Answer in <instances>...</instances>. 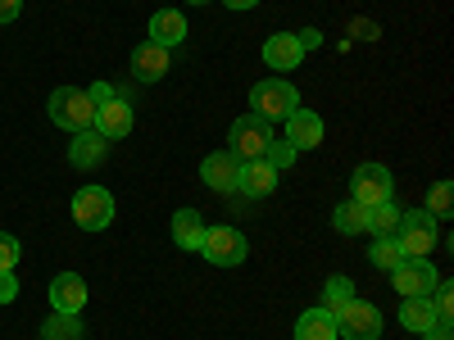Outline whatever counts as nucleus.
I'll list each match as a JSON object with an SVG mask.
<instances>
[{
	"label": "nucleus",
	"mask_w": 454,
	"mask_h": 340,
	"mask_svg": "<svg viewBox=\"0 0 454 340\" xmlns=\"http://www.w3.org/2000/svg\"><path fill=\"white\" fill-rule=\"evenodd\" d=\"M19 254H23L19 236H10V232H0V273H14V268H19Z\"/></svg>",
	"instance_id": "c85d7f7f"
},
{
	"label": "nucleus",
	"mask_w": 454,
	"mask_h": 340,
	"mask_svg": "<svg viewBox=\"0 0 454 340\" xmlns=\"http://www.w3.org/2000/svg\"><path fill=\"white\" fill-rule=\"evenodd\" d=\"M400 218H404V209L395 200H382V205L368 209V232L372 236H395L400 232Z\"/></svg>",
	"instance_id": "4be33fe9"
},
{
	"label": "nucleus",
	"mask_w": 454,
	"mask_h": 340,
	"mask_svg": "<svg viewBox=\"0 0 454 340\" xmlns=\"http://www.w3.org/2000/svg\"><path fill=\"white\" fill-rule=\"evenodd\" d=\"M336 336L340 340H377L382 336V309L355 295L350 305L336 313Z\"/></svg>",
	"instance_id": "39448f33"
},
{
	"label": "nucleus",
	"mask_w": 454,
	"mask_h": 340,
	"mask_svg": "<svg viewBox=\"0 0 454 340\" xmlns=\"http://www.w3.org/2000/svg\"><path fill=\"white\" fill-rule=\"evenodd\" d=\"M286 141H291L295 150H318V145H323V119H318L314 109L300 104L291 119H286Z\"/></svg>",
	"instance_id": "dca6fc26"
},
{
	"label": "nucleus",
	"mask_w": 454,
	"mask_h": 340,
	"mask_svg": "<svg viewBox=\"0 0 454 340\" xmlns=\"http://www.w3.org/2000/svg\"><path fill=\"white\" fill-rule=\"evenodd\" d=\"M23 14V0H0V23H14Z\"/></svg>",
	"instance_id": "2f4dec72"
},
{
	"label": "nucleus",
	"mask_w": 454,
	"mask_h": 340,
	"mask_svg": "<svg viewBox=\"0 0 454 340\" xmlns=\"http://www.w3.org/2000/svg\"><path fill=\"white\" fill-rule=\"evenodd\" d=\"M168 68H173V50H164V46H155V42H141V46L132 50V78H137V82H160Z\"/></svg>",
	"instance_id": "4468645a"
},
{
	"label": "nucleus",
	"mask_w": 454,
	"mask_h": 340,
	"mask_svg": "<svg viewBox=\"0 0 454 340\" xmlns=\"http://www.w3.org/2000/svg\"><path fill=\"white\" fill-rule=\"evenodd\" d=\"M423 340H454V331H450V322H436L432 331H423Z\"/></svg>",
	"instance_id": "72a5a7b5"
},
{
	"label": "nucleus",
	"mask_w": 454,
	"mask_h": 340,
	"mask_svg": "<svg viewBox=\"0 0 454 340\" xmlns=\"http://www.w3.org/2000/svg\"><path fill=\"white\" fill-rule=\"evenodd\" d=\"M91 132L105 136V141H123V136L132 132V104H128L123 96L105 100V104L96 109V128H91Z\"/></svg>",
	"instance_id": "f8f14e48"
},
{
	"label": "nucleus",
	"mask_w": 454,
	"mask_h": 340,
	"mask_svg": "<svg viewBox=\"0 0 454 340\" xmlns=\"http://www.w3.org/2000/svg\"><path fill=\"white\" fill-rule=\"evenodd\" d=\"M237 173H241V159L232 150H218V155H205L200 164V182L209 191H237Z\"/></svg>",
	"instance_id": "ddd939ff"
},
{
	"label": "nucleus",
	"mask_w": 454,
	"mask_h": 340,
	"mask_svg": "<svg viewBox=\"0 0 454 340\" xmlns=\"http://www.w3.org/2000/svg\"><path fill=\"white\" fill-rule=\"evenodd\" d=\"M368 263H372V268H382V273L400 268V263H404V254H400L395 236H377V245H368Z\"/></svg>",
	"instance_id": "b1692460"
},
{
	"label": "nucleus",
	"mask_w": 454,
	"mask_h": 340,
	"mask_svg": "<svg viewBox=\"0 0 454 340\" xmlns=\"http://www.w3.org/2000/svg\"><path fill=\"white\" fill-rule=\"evenodd\" d=\"M186 5H209V0H186Z\"/></svg>",
	"instance_id": "c9c22d12"
},
{
	"label": "nucleus",
	"mask_w": 454,
	"mask_h": 340,
	"mask_svg": "<svg viewBox=\"0 0 454 340\" xmlns=\"http://www.w3.org/2000/svg\"><path fill=\"white\" fill-rule=\"evenodd\" d=\"M295 109H300V91L286 78H269L250 91V113L263 123H286Z\"/></svg>",
	"instance_id": "f03ea898"
},
{
	"label": "nucleus",
	"mask_w": 454,
	"mask_h": 340,
	"mask_svg": "<svg viewBox=\"0 0 454 340\" xmlns=\"http://www.w3.org/2000/svg\"><path fill=\"white\" fill-rule=\"evenodd\" d=\"M87 96H91V104H96V109H100V104H105V100H114V96H119V91H114V87H109V82H96V87H87Z\"/></svg>",
	"instance_id": "7c9ffc66"
},
{
	"label": "nucleus",
	"mask_w": 454,
	"mask_h": 340,
	"mask_svg": "<svg viewBox=\"0 0 454 340\" xmlns=\"http://www.w3.org/2000/svg\"><path fill=\"white\" fill-rule=\"evenodd\" d=\"M46 109H51V123L64 128V132H73V136L96 128V104H91V96H87L82 87H59V91H51Z\"/></svg>",
	"instance_id": "f257e3e1"
},
{
	"label": "nucleus",
	"mask_w": 454,
	"mask_h": 340,
	"mask_svg": "<svg viewBox=\"0 0 454 340\" xmlns=\"http://www.w3.org/2000/svg\"><path fill=\"white\" fill-rule=\"evenodd\" d=\"M450 205H454V186H450V182H436L432 191H427V213L441 222V218H450V213H454Z\"/></svg>",
	"instance_id": "bb28decb"
},
{
	"label": "nucleus",
	"mask_w": 454,
	"mask_h": 340,
	"mask_svg": "<svg viewBox=\"0 0 454 340\" xmlns=\"http://www.w3.org/2000/svg\"><path fill=\"white\" fill-rule=\"evenodd\" d=\"M300 46H305V50H318V46H323V32H318V27L300 32Z\"/></svg>",
	"instance_id": "473e14b6"
},
{
	"label": "nucleus",
	"mask_w": 454,
	"mask_h": 340,
	"mask_svg": "<svg viewBox=\"0 0 454 340\" xmlns=\"http://www.w3.org/2000/svg\"><path fill=\"white\" fill-rule=\"evenodd\" d=\"M350 200L372 209V205H382V200H395V177L387 164H359L350 173Z\"/></svg>",
	"instance_id": "20e7f679"
},
{
	"label": "nucleus",
	"mask_w": 454,
	"mask_h": 340,
	"mask_svg": "<svg viewBox=\"0 0 454 340\" xmlns=\"http://www.w3.org/2000/svg\"><path fill=\"white\" fill-rule=\"evenodd\" d=\"M295 340H340L336 336V313L332 309H305L295 318Z\"/></svg>",
	"instance_id": "6ab92c4d"
},
{
	"label": "nucleus",
	"mask_w": 454,
	"mask_h": 340,
	"mask_svg": "<svg viewBox=\"0 0 454 340\" xmlns=\"http://www.w3.org/2000/svg\"><path fill=\"white\" fill-rule=\"evenodd\" d=\"M227 136H232V155L246 164V159H263V150H269V141H273V128L263 119H254V113H241Z\"/></svg>",
	"instance_id": "6e6552de"
},
{
	"label": "nucleus",
	"mask_w": 454,
	"mask_h": 340,
	"mask_svg": "<svg viewBox=\"0 0 454 340\" xmlns=\"http://www.w3.org/2000/svg\"><path fill=\"white\" fill-rule=\"evenodd\" d=\"M436 282H441V273L432 268V259H404L400 268H391V286L400 295H432Z\"/></svg>",
	"instance_id": "1a4fd4ad"
},
{
	"label": "nucleus",
	"mask_w": 454,
	"mask_h": 340,
	"mask_svg": "<svg viewBox=\"0 0 454 340\" xmlns=\"http://www.w3.org/2000/svg\"><path fill=\"white\" fill-rule=\"evenodd\" d=\"M395 245L404 259H432V250L441 245L436 236V218L427 209H404L400 218V232H395Z\"/></svg>",
	"instance_id": "7ed1b4c3"
},
{
	"label": "nucleus",
	"mask_w": 454,
	"mask_h": 340,
	"mask_svg": "<svg viewBox=\"0 0 454 340\" xmlns=\"http://www.w3.org/2000/svg\"><path fill=\"white\" fill-rule=\"evenodd\" d=\"M263 64H269L278 78L282 73H295L300 64H305V46H300L295 32H273L269 42H263Z\"/></svg>",
	"instance_id": "9d476101"
},
{
	"label": "nucleus",
	"mask_w": 454,
	"mask_h": 340,
	"mask_svg": "<svg viewBox=\"0 0 454 340\" xmlns=\"http://www.w3.org/2000/svg\"><path fill=\"white\" fill-rule=\"evenodd\" d=\"M200 241H205V218H200L196 209H177V213H173V245L200 250Z\"/></svg>",
	"instance_id": "412c9836"
},
{
	"label": "nucleus",
	"mask_w": 454,
	"mask_h": 340,
	"mask_svg": "<svg viewBox=\"0 0 454 340\" xmlns=\"http://www.w3.org/2000/svg\"><path fill=\"white\" fill-rule=\"evenodd\" d=\"M332 227H336L340 236H359V232H368V209H364V205H355V200L336 205V213H332Z\"/></svg>",
	"instance_id": "5701e85b"
},
{
	"label": "nucleus",
	"mask_w": 454,
	"mask_h": 340,
	"mask_svg": "<svg viewBox=\"0 0 454 340\" xmlns=\"http://www.w3.org/2000/svg\"><path fill=\"white\" fill-rule=\"evenodd\" d=\"M295 155H300V150H295L286 136H273V141H269V150H263V159L273 164V173H286V168L295 164Z\"/></svg>",
	"instance_id": "a878e982"
},
{
	"label": "nucleus",
	"mask_w": 454,
	"mask_h": 340,
	"mask_svg": "<svg viewBox=\"0 0 454 340\" xmlns=\"http://www.w3.org/2000/svg\"><path fill=\"white\" fill-rule=\"evenodd\" d=\"M14 299H19V277L0 273V305H14Z\"/></svg>",
	"instance_id": "c756f323"
},
{
	"label": "nucleus",
	"mask_w": 454,
	"mask_h": 340,
	"mask_svg": "<svg viewBox=\"0 0 454 340\" xmlns=\"http://www.w3.org/2000/svg\"><path fill=\"white\" fill-rule=\"evenodd\" d=\"M441 318H436V305H432V295H404V305H400V327L413 331V336H423L432 331Z\"/></svg>",
	"instance_id": "f3484780"
},
{
	"label": "nucleus",
	"mask_w": 454,
	"mask_h": 340,
	"mask_svg": "<svg viewBox=\"0 0 454 340\" xmlns=\"http://www.w3.org/2000/svg\"><path fill=\"white\" fill-rule=\"evenodd\" d=\"M105 150H109L105 136L78 132V136H73V145H68V164H73V168H96V164L105 159Z\"/></svg>",
	"instance_id": "aec40b11"
},
{
	"label": "nucleus",
	"mask_w": 454,
	"mask_h": 340,
	"mask_svg": "<svg viewBox=\"0 0 454 340\" xmlns=\"http://www.w3.org/2000/svg\"><path fill=\"white\" fill-rule=\"evenodd\" d=\"M350 299H355V282H350V277H327V286H323V309L340 313Z\"/></svg>",
	"instance_id": "393cba45"
},
{
	"label": "nucleus",
	"mask_w": 454,
	"mask_h": 340,
	"mask_svg": "<svg viewBox=\"0 0 454 340\" xmlns=\"http://www.w3.org/2000/svg\"><path fill=\"white\" fill-rule=\"evenodd\" d=\"M51 309H55L59 318H78V313L87 309V282H82L78 273H59V277L51 282Z\"/></svg>",
	"instance_id": "9b49d317"
},
{
	"label": "nucleus",
	"mask_w": 454,
	"mask_h": 340,
	"mask_svg": "<svg viewBox=\"0 0 454 340\" xmlns=\"http://www.w3.org/2000/svg\"><path fill=\"white\" fill-rule=\"evenodd\" d=\"M73 222H78L82 232H105L114 222V196L105 186H82V191L73 196Z\"/></svg>",
	"instance_id": "0eeeda50"
},
{
	"label": "nucleus",
	"mask_w": 454,
	"mask_h": 340,
	"mask_svg": "<svg viewBox=\"0 0 454 340\" xmlns=\"http://www.w3.org/2000/svg\"><path fill=\"white\" fill-rule=\"evenodd\" d=\"M150 42L164 46V50L182 46L186 42V19L177 10H155V14H150Z\"/></svg>",
	"instance_id": "a211bd4d"
},
{
	"label": "nucleus",
	"mask_w": 454,
	"mask_h": 340,
	"mask_svg": "<svg viewBox=\"0 0 454 340\" xmlns=\"http://www.w3.org/2000/svg\"><path fill=\"white\" fill-rule=\"evenodd\" d=\"M432 305H436V318H441V322H450V318H454V286H450L445 277L432 286Z\"/></svg>",
	"instance_id": "cd10ccee"
},
{
	"label": "nucleus",
	"mask_w": 454,
	"mask_h": 340,
	"mask_svg": "<svg viewBox=\"0 0 454 340\" xmlns=\"http://www.w3.org/2000/svg\"><path fill=\"white\" fill-rule=\"evenodd\" d=\"M273 186H278V173L269 159H246L241 173H237V191L250 196V200H263V196H273Z\"/></svg>",
	"instance_id": "2eb2a0df"
},
{
	"label": "nucleus",
	"mask_w": 454,
	"mask_h": 340,
	"mask_svg": "<svg viewBox=\"0 0 454 340\" xmlns=\"http://www.w3.org/2000/svg\"><path fill=\"white\" fill-rule=\"evenodd\" d=\"M223 5H227V10H254L259 0H223Z\"/></svg>",
	"instance_id": "f704fd0d"
},
{
	"label": "nucleus",
	"mask_w": 454,
	"mask_h": 340,
	"mask_svg": "<svg viewBox=\"0 0 454 340\" xmlns=\"http://www.w3.org/2000/svg\"><path fill=\"white\" fill-rule=\"evenodd\" d=\"M200 254L214 263V268H237V263H246L250 245H246V236L237 232V227H205Z\"/></svg>",
	"instance_id": "423d86ee"
}]
</instances>
